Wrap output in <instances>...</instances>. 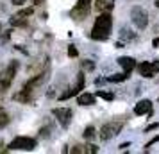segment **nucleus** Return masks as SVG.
Wrapping results in <instances>:
<instances>
[{
  "label": "nucleus",
  "instance_id": "obj_1",
  "mask_svg": "<svg viewBox=\"0 0 159 154\" xmlns=\"http://www.w3.org/2000/svg\"><path fill=\"white\" fill-rule=\"evenodd\" d=\"M111 25H113V16L109 13H100L97 16V20L93 23V29H91V38L97 41H104L109 38L111 32Z\"/></svg>",
  "mask_w": 159,
  "mask_h": 154
},
{
  "label": "nucleus",
  "instance_id": "obj_2",
  "mask_svg": "<svg viewBox=\"0 0 159 154\" xmlns=\"http://www.w3.org/2000/svg\"><path fill=\"white\" fill-rule=\"evenodd\" d=\"M122 129H123V122L122 120H111V122H106V124L100 127L98 136H100L102 142H107V140L118 136Z\"/></svg>",
  "mask_w": 159,
  "mask_h": 154
},
{
  "label": "nucleus",
  "instance_id": "obj_3",
  "mask_svg": "<svg viewBox=\"0 0 159 154\" xmlns=\"http://www.w3.org/2000/svg\"><path fill=\"white\" fill-rule=\"evenodd\" d=\"M16 70H18V61H11V63L2 70V73H0V88L2 90H7L9 86L13 84Z\"/></svg>",
  "mask_w": 159,
  "mask_h": 154
},
{
  "label": "nucleus",
  "instance_id": "obj_4",
  "mask_svg": "<svg viewBox=\"0 0 159 154\" xmlns=\"http://www.w3.org/2000/svg\"><path fill=\"white\" fill-rule=\"evenodd\" d=\"M130 20H132V23L136 25L138 29H145L148 25V13H147V9H143L141 6H134L130 9Z\"/></svg>",
  "mask_w": 159,
  "mask_h": 154
},
{
  "label": "nucleus",
  "instance_id": "obj_5",
  "mask_svg": "<svg viewBox=\"0 0 159 154\" xmlns=\"http://www.w3.org/2000/svg\"><path fill=\"white\" fill-rule=\"evenodd\" d=\"M36 147V140L29 138V136H18L9 143V151H34Z\"/></svg>",
  "mask_w": 159,
  "mask_h": 154
},
{
  "label": "nucleus",
  "instance_id": "obj_6",
  "mask_svg": "<svg viewBox=\"0 0 159 154\" xmlns=\"http://www.w3.org/2000/svg\"><path fill=\"white\" fill-rule=\"evenodd\" d=\"M52 115L56 117V120L59 122V125L63 129H66L70 125V122H72V110L70 108H54Z\"/></svg>",
  "mask_w": 159,
  "mask_h": 154
},
{
  "label": "nucleus",
  "instance_id": "obj_7",
  "mask_svg": "<svg viewBox=\"0 0 159 154\" xmlns=\"http://www.w3.org/2000/svg\"><path fill=\"white\" fill-rule=\"evenodd\" d=\"M84 84H86V77H84V72H79V75H77V84H75V86H73L70 91L63 93V95L59 97V99H61V100H66V99H70V97L79 95L80 91L84 90Z\"/></svg>",
  "mask_w": 159,
  "mask_h": 154
},
{
  "label": "nucleus",
  "instance_id": "obj_8",
  "mask_svg": "<svg viewBox=\"0 0 159 154\" xmlns=\"http://www.w3.org/2000/svg\"><path fill=\"white\" fill-rule=\"evenodd\" d=\"M89 2H91V0H79V2H77V6L70 11V16L75 18V20L84 18V16L89 13Z\"/></svg>",
  "mask_w": 159,
  "mask_h": 154
},
{
  "label": "nucleus",
  "instance_id": "obj_9",
  "mask_svg": "<svg viewBox=\"0 0 159 154\" xmlns=\"http://www.w3.org/2000/svg\"><path fill=\"white\" fill-rule=\"evenodd\" d=\"M136 68H138V72H139V75L145 77V79H150V77H154V73H157L154 61H141Z\"/></svg>",
  "mask_w": 159,
  "mask_h": 154
},
{
  "label": "nucleus",
  "instance_id": "obj_10",
  "mask_svg": "<svg viewBox=\"0 0 159 154\" xmlns=\"http://www.w3.org/2000/svg\"><path fill=\"white\" fill-rule=\"evenodd\" d=\"M152 111V102L148 99H143V100H138L136 106H134V115L138 117H143V115H148Z\"/></svg>",
  "mask_w": 159,
  "mask_h": 154
},
{
  "label": "nucleus",
  "instance_id": "obj_11",
  "mask_svg": "<svg viewBox=\"0 0 159 154\" xmlns=\"http://www.w3.org/2000/svg\"><path fill=\"white\" fill-rule=\"evenodd\" d=\"M45 79H47V75H41V73H39V75H36V77L29 79V81L22 86V90H23V91H27V93H32V91H34V88H36V86H39Z\"/></svg>",
  "mask_w": 159,
  "mask_h": 154
},
{
  "label": "nucleus",
  "instance_id": "obj_12",
  "mask_svg": "<svg viewBox=\"0 0 159 154\" xmlns=\"http://www.w3.org/2000/svg\"><path fill=\"white\" fill-rule=\"evenodd\" d=\"M115 7V0H95V9L98 13H111Z\"/></svg>",
  "mask_w": 159,
  "mask_h": 154
},
{
  "label": "nucleus",
  "instance_id": "obj_13",
  "mask_svg": "<svg viewBox=\"0 0 159 154\" xmlns=\"http://www.w3.org/2000/svg\"><path fill=\"white\" fill-rule=\"evenodd\" d=\"M118 65L122 66L125 72H129V73L138 66V65H136V61H134L132 58H129V56H122V58H118Z\"/></svg>",
  "mask_w": 159,
  "mask_h": 154
},
{
  "label": "nucleus",
  "instance_id": "obj_14",
  "mask_svg": "<svg viewBox=\"0 0 159 154\" xmlns=\"http://www.w3.org/2000/svg\"><path fill=\"white\" fill-rule=\"evenodd\" d=\"M95 97L97 95H93V93H80V95L77 97V104H79V106H93Z\"/></svg>",
  "mask_w": 159,
  "mask_h": 154
},
{
  "label": "nucleus",
  "instance_id": "obj_15",
  "mask_svg": "<svg viewBox=\"0 0 159 154\" xmlns=\"http://www.w3.org/2000/svg\"><path fill=\"white\" fill-rule=\"evenodd\" d=\"M120 38H122V41H132V40H136V34L132 32V29H129V27H122V30H120Z\"/></svg>",
  "mask_w": 159,
  "mask_h": 154
},
{
  "label": "nucleus",
  "instance_id": "obj_16",
  "mask_svg": "<svg viewBox=\"0 0 159 154\" xmlns=\"http://www.w3.org/2000/svg\"><path fill=\"white\" fill-rule=\"evenodd\" d=\"M129 77H130L129 72H123V73H115V75L107 77V81L109 82H123V81H127Z\"/></svg>",
  "mask_w": 159,
  "mask_h": 154
},
{
  "label": "nucleus",
  "instance_id": "obj_17",
  "mask_svg": "<svg viewBox=\"0 0 159 154\" xmlns=\"http://www.w3.org/2000/svg\"><path fill=\"white\" fill-rule=\"evenodd\" d=\"M11 25L13 27H27V18H22V16L15 15L11 18Z\"/></svg>",
  "mask_w": 159,
  "mask_h": 154
},
{
  "label": "nucleus",
  "instance_id": "obj_18",
  "mask_svg": "<svg viewBox=\"0 0 159 154\" xmlns=\"http://www.w3.org/2000/svg\"><path fill=\"white\" fill-rule=\"evenodd\" d=\"M13 99H15V100H22V102H30V93H27V91H20V93H15V95H13Z\"/></svg>",
  "mask_w": 159,
  "mask_h": 154
},
{
  "label": "nucleus",
  "instance_id": "obj_19",
  "mask_svg": "<svg viewBox=\"0 0 159 154\" xmlns=\"http://www.w3.org/2000/svg\"><path fill=\"white\" fill-rule=\"evenodd\" d=\"M82 134H84V138H86V140H93L95 136H97V131H95L93 125H88L86 129H84V133H82Z\"/></svg>",
  "mask_w": 159,
  "mask_h": 154
},
{
  "label": "nucleus",
  "instance_id": "obj_20",
  "mask_svg": "<svg viewBox=\"0 0 159 154\" xmlns=\"http://www.w3.org/2000/svg\"><path fill=\"white\" fill-rule=\"evenodd\" d=\"M95 95L104 99V100H113V99H115V93H109V91H97Z\"/></svg>",
  "mask_w": 159,
  "mask_h": 154
},
{
  "label": "nucleus",
  "instance_id": "obj_21",
  "mask_svg": "<svg viewBox=\"0 0 159 154\" xmlns=\"http://www.w3.org/2000/svg\"><path fill=\"white\" fill-rule=\"evenodd\" d=\"M84 149H86V154H97V152H98V147L93 145V143H88V145H84Z\"/></svg>",
  "mask_w": 159,
  "mask_h": 154
},
{
  "label": "nucleus",
  "instance_id": "obj_22",
  "mask_svg": "<svg viewBox=\"0 0 159 154\" xmlns=\"http://www.w3.org/2000/svg\"><path fill=\"white\" fill-rule=\"evenodd\" d=\"M32 13H34V9L29 7V9H22V11H18L16 15H18V16H22V18H27V16H30Z\"/></svg>",
  "mask_w": 159,
  "mask_h": 154
},
{
  "label": "nucleus",
  "instance_id": "obj_23",
  "mask_svg": "<svg viewBox=\"0 0 159 154\" xmlns=\"http://www.w3.org/2000/svg\"><path fill=\"white\" fill-rule=\"evenodd\" d=\"M7 124H9V117L6 115V113H0V129L6 127Z\"/></svg>",
  "mask_w": 159,
  "mask_h": 154
},
{
  "label": "nucleus",
  "instance_id": "obj_24",
  "mask_svg": "<svg viewBox=\"0 0 159 154\" xmlns=\"http://www.w3.org/2000/svg\"><path fill=\"white\" fill-rule=\"evenodd\" d=\"M93 68H95L93 61H89V59L88 61H82V70H93Z\"/></svg>",
  "mask_w": 159,
  "mask_h": 154
},
{
  "label": "nucleus",
  "instance_id": "obj_25",
  "mask_svg": "<svg viewBox=\"0 0 159 154\" xmlns=\"http://www.w3.org/2000/svg\"><path fill=\"white\" fill-rule=\"evenodd\" d=\"M68 56H70V58H77V56H79V52H77V49H75L73 45L68 47Z\"/></svg>",
  "mask_w": 159,
  "mask_h": 154
},
{
  "label": "nucleus",
  "instance_id": "obj_26",
  "mask_svg": "<svg viewBox=\"0 0 159 154\" xmlns=\"http://www.w3.org/2000/svg\"><path fill=\"white\" fill-rule=\"evenodd\" d=\"M70 152H86V149H84V145H75L70 149Z\"/></svg>",
  "mask_w": 159,
  "mask_h": 154
},
{
  "label": "nucleus",
  "instance_id": "obj_27",
  "mask_svg": "<svg viewBox=\"0 0 159 154\" xmlns=\"http://www.w3.org/2000/svg\"><path fill=\"white\" fill-rule=\"evenodd\" d=\"M157 127H159V122H154V124L145 127V133H150V131H154V129H157Z\"/></svg>",
  "mask_w": 159,
  "mask_h": 154
},
{
  "label": "nucleus",
  "instance_id": "obj_28",
  "mask_svg": "<svg viewBox=\"0 0 159 154\" xmlns=\"http://www.w3.org/2000/svg\"><path fill=\"white\" fill-rule=\"evenodd\" d=\"M157 142H159V134H157V136H154L150 142H147V145H145V147H147V149H150V147H152V145H156Z\"/></svg>",
  "mask_w": 159,
  "mask_h": 154
},
{
  "label": "nucleus",
  "instance_id": "obj_29",
  "mask_svg": "<svg viewBox=\"0 0 159 154\" xmlns=\"http://www.w3.org/2000/svg\"><path fill=\"white\" fill-rule=\"evenodd\" d=\"M104 82H107V79H104V77H97L95 79V84L98 86V84H104Z\"/></svg>",
  "mask_w": 159,
  "mask_h": 154
},
{
  "label": "nucleus",
  "instance_id": "obj_30",
  "mask_svg": "<svg viewBox=\"0 0 159 154\" xmlns=\"http://www.w3.org/2000/svg\"><path fill=\"white\" fill-rule=\"evenodd\" d=\"M11 2H13L15 6H22V4H25V2H27V0H11Z\"/></svg>",
  "mask_w": 159,
  "mask_h": 154
},
{
  "label": "nucleus",
  "instance_id": "obj_31",
  "mask_svg": "<svg viewBox=\"0 0 159 154\" xmlns=\"http://www.w3.org/2000/svg\"><path fill=\"white\" fill-rule=\"evenodd\" d=\"M127 147H130V143H129V142H125V143H122V145H120V151H125Z\"/></svg>",
  "mask_w": 159,
  "mask_h": 154
},
{
  "label": "nucleus",
  "instance_id": "obj_32",
  "mask_svg": "<svg viewBox=\"0 0 159 154\" xmlns=\"http://www.w3.org/2000/svg\"><path fill=\"white\" fill-rule=\"evenodd\" d=\"M152 45H154V47H157V45H159V38H156V40L152 41Z\"/></svg>",
  "mask_w": 159,
  "mask_h": 154
},
{
  "label": "nucleus",
  "instance_id": "obj_33",
  "mask_svg": "<svg viewBox=\"0 0 159 154\" xmlns=\"http://www.w3.org/2000/svg\"><path fill=\"white\" fill-rule=\"evenodd\" d=\"M32 2H34V6H39V4H41L43 0H32Z\"/></svg>",
  "mask_w": 159,
  "mask_h": 154
},
{
  "label": "nucleus",
  "instance_id": "obj_34",
  "mask_svg": "<svg viewBox=\"0 0 159 154\" xmlns=\"http://www.w3.org/2000/svg\"><path fill=\"white\" fill-rule=\"evenodd\" d=\"M154 4H156V7H159V0H156V2H154Z\"/></svg>",
  "mask_w": 159,
  "mask_h": 154
}]
</instances>
